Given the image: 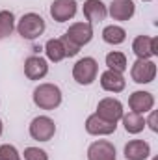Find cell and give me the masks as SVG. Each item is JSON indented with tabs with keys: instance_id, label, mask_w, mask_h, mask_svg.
<instances>
[{
	"instance_id": "obj_1",
	"label": "cell",
	"mask_w": 158,
	"mask_h": 160,
	"mask_svg": "<svg viewBox=\"0 0 158 160\" xmlns=\"http://www.w3.org/2000/svg\"><path fill=\"white\" fill-rule=\"evenodd\" d=\"M62 99H63L62 89L50 82H43L36 86L32 93V101L39 110H56L62 104Z\"/></svg>"
},
{
	"instance_id": "obj_2",
	"label": "cell",
	"mask_w": 158,
	"mask_h": 160,
	"mask_svg": "<svg viewBox=\"0 0 158 160\" xmlns=\"http://www.w3.org/2000/svg\"><path fill=\"white\" fill-rule=\"evenodd\" d=\"M15 30H17V34L22 39L34 41V39H37V38L43 36V32L47 30V22H45V19L41 17L39 13L30 11V13H24L15 22Z\"/></svg>"
},
{
	"instance_id": "obj_3",
	"label": "cell",
	"mask_w": 158,
	"mask_h": 160,
	"mask_svg": "<svg viewBox=\"0 0 158 160\" xmlns=\"http://www.w3.org/2000/svg\"><path fill=\"white\" fill-rule=\"evenodd\" d=\"M99 75V63L91 56H84L73 65V78L80 86H91Z\"/></svg>"
},
{
	"instance_id": "obj_4",
	"label": "cell",
	"mask_w": 158,
	"mask_h": 160,
	"mask_svg": "<svg viewBox=\"0 0 158 160\" xmlns=\"http://www.w3.org/2000/svg\"><path fill=\"white\" fill-rule=\"evenodd\" d=\"M28 132L36 142H50L56 134V123L48 116H37L30 121Z\"/></svg>"
},
{
	"instance_id": "obj_5",
	"label": "cell",
	"mask_w": 158,
	"mask_h": 160,
	"mask_svg": "<svg viewBox=\"0 0 158 160\" xmlns=\"http://www.w3.org/2000/svg\"><path fill=\"white\" fill-rule=\"evenodd\" d=\"M99 118H102L104 121H110V123H117L121 121L125 110H123V102L119 99L114 97H104L99 101L97 104V112H95Z\"/></svg>"
},
{
	"instance_id": "obj_6",
	"label": "cell",
	"mask_w": 158,
	"mask_h": 160,
	"mask_svg": "<svg viewBox=\"0 0 158 160\" xmlns=\"http://www.w3.org/2000/svg\"><path fill=\"white\" fill-rule=\"evenodd\" d=\"M130 78L136 84H151L156 78V63L153 60H138L130 67Z\"/></svg>"
},
{
	"instance_id": "obj_7",
	"label": "cell",
	"mask_w": 158,
	"mask_h": 160,
	"mask_svg": "<svg viewBox=\"0 0 158 160\" xmlns=\"http://www.w3.org/2000/svg\"><path fill=\"white\" fill-rule=\"evenodd\" d=\"M132 52L138 60H151L153 56H158V38L138 36L132 41Z\"/></svg>"
},
{
	"instance_id": "obj_8",
	"label": "cell",
	"mask_w": 158,
	"mask_h": 160,
	"mask_svg": "<svg viewBox=\"0 0 158 160\" xmlns=\"http://www.w3.org/2000/svg\"><path fill=\"white\" fill-rule=\"evenodd\" d=\"M63 36L71 43H75L78 48H82L84 45H87L89 41L93 39V24L84 22V21L82 22H73Z\"/></svg>"
},
{
	"instance_id": "obj_9",
	"label": "cell",
	"mask_w": 158,
	"mask_h": 160,
	"mask_svg": "<svg viewBox=\"0 0 158 160\" xmlns=\"http://www.w3.org/2000/svg\"><path fill=\"white\" fill-rule=\"evenodd\" d=\"M78 11L77 0H54L50 4V17L56 22H67L71 21Z\"/></svg>"
},
{
	"instance_id": "obj_10",
	"label": "cell",
	"mask_w": 158,
	"mask_h": 160,
	"mask_svg": "<svg viewBox=\"0 0 158 160\" xmlns=\"http://www.w3.org/2000/svg\"><path fill=\"white\" fill-rule=\"evenodd\" d=\"M128 106L132 112L136 114H149L153 108H155V95L151 91H143V89H138L134 91L130 97H128Z\"/></svg>"
},
{
	"instance_id": "obj_11",
	"label": "cell",
	"mask_w": 158,
	"mask_h": 160,
	"mask_svg": "<svg viewBox=\"0 0 158 160\" xmlns=\"http://www.w3.org/2000/svg\"><path fill=\"white\" fill-rule=\"evenodd\" d=\"M87 160H117L116 147L108 140H97L87 147Z\"/></svg>"
},
{
	"instance_id": "obj_12",
	"label": "cell",
	"mask_w": 158,
	"mask_h": 160,
	"mask_svg": "<svg viewBox=\"0 0 158 160\" xmlns=\"http://www.w3.org/2000/svg\"><path fill=\"white\" fill-rule=\"evenodd\" d=\"M136 13V4L134 0H112L108 6V15L114 21H130Z\"/></svg>"
},
{
	"instance_id": "obj_13",
	"label": "cell",
	"mask_w": 158,
	"mask_h": 160,
	"mask_svg": "<svg viewBox=\"0 0 158 160\" xmlns=\"http://www.w3.org/2000/svg\"><path fill=\"white\" fill-rule=\"evenodd\" d=\"M24 75L28 80H43L48 75V62L41 56H28L24 60Z\"/></svg>"
},
{
	"instance_id": "obj_14",
	"label": "cell",
	"mask_w": 158,
	"mask_h": 160,
	"mask_svg": "<svg viewBox=\"0 0 158 160\" xmlns=\"http://www.w3.org/2000/svg\"><path fill=\"white\" fill-rule=\"evenodd\" d=\"M116 128H117V123L104 121L97 114H91L86 119V132L91 134V136H110V134L116 132Z\"/></svg>"
},
{
	"instance_id": "obj_15",
	"label": "cell",
	"mask_w": 158,
	"mask_h": 160,
	"mask_svg": "<svg viewBox=\"0 0 158 160\" xmlns=\"http://www.w3.org/2000/svg\"><path fill=\"white\" fill-rule=\"evenodd\" d=\"M82 11H84L86 22H89V24L102 22L108 17V6L102 0H86Z\"/></svg>"
},
{
	"instance_id": "obj_16",
	"label": "cell",
	"mask_w": 158,
	"mask_h": 160,
	"mask_svg": "<svg viewBox=\"0 0 158 160\" xmlns=\"http://www.w3.org/2000/svg\"><path fill=\"white\" fill-rule=\"evenodd\" d=\"M101 88L110 93H121L126 88V80L123 77V73L106 69L104 73H101Z\"/></svg>"
},
{
	"instance_id": "obj_17",
	"label": "cell",
	"mask_w": 158,
	"mask_h": 160,
	"mask_svg": "<svg viewBox=\"0 0 158 160\" xmlns=\"http://www.w3.org/2000/svg\"><path fill=\"white\" fill-rule=\"evenodd\" d=\"M123 153L126 160H147L151 155V145L145 140H130L125 145Z\"/></svg>"
},
{
	"instance_id": "obj_18",
	"label": "cell",
	"mask_w": 158,
	"mask_h": 160,
	"mask_svg": "<svg viewBox=\"0 0 158 160\" xmlns=\"http://www.w3.org/2000/svg\"><path fill=\"white\" fill-rule=\"evenodd\" d=\"M45 54L48 58V62H54V63H60L62 60L67 58V48L63 45V39L58 38V39H48L45 43Z\"/></svg>"
},
{
	"instance_id": "obj_19",
	"label": "cell",
	"mask_w": 158,
	"mask_h": 160,
	"mask_svg": "<svg viewBox=\"0 0 158 160\" xmlns=\"http://www.w3.org/2000/svg\"><path fill=\"white\" fill-rule=\"evenodd\" d=\"M121 121H123V127L128 134H140L145 128V118L141 114H136V112L123 114Z\"/></svg>"
},
{
	"instance_id": "obj_20",
	"label": "cell",
	"mask_w": 158,
	"mask_h": 160,
	"mask_svg": "<svg viewBox=\"0 0 158 160\" xmlns=\"http://www.w3.org/2000/svg\"><path fill=\"white\" fill-rule=\"evenodd\" d=\"M126 39V30L117 24H108L102 30V41L108 45H121Z\"/></svg>"
},
{
	"instance_id": "obj_21",
	"label": "cell",
	"mask_w": 158,
	"mask_h": 160,
	"mask_svg": "<svg viewBox=\"0 0 158 160\" xmlns=\"http://www.w3.org/2000/svg\"><path fill=\"white\" fill-rule=\"evenodd\" d=\"M15 15H13V11H9V9H2L0 11V41L6 39V38H9L11 34H13V30H15Z\"/></svg>"
},
{
	"instance_id": "obj_22",
	"label": "cell",
	"mask_w": 158,
	"mask_h": 160,
	"mask_svg": "<svg viewBox=\"0 0 158 160\" xmlns=\"http://www.w3.org/2000/svg\"><path fill=\"white\" fill-rule=\"evenodd\" d=\"M106 65L108 69L112 71H117V73H125L126 67H128V62H126V56L119 50H112L106 54Z\"/></svg>"
},
{
	"instance_id": "obj_23",
	"label": "cell",
	"mask_w": 158,
	"mask_h": 160,
	"mask_svg": "<svg viewBox=\"0 0 158 160\" xmlns=\"http://www.w3.org/2000/svg\"><path fill=\"white\" fill-rule=\"evenodd\" d=\"M0 160H22V158H21L15 145L4 143V145H0Z\"/></svg>"
},
{
	"instance_id": "obj_24",
	"label": "cell",
	"mask_w": 158,
	"mask_h": 160,
	"mask_svg": "<svg viewBox=\"0 0 158 160\" xmlns=\"http://www.w3.org/2000/svg\"><path fill=\"white\" fill-rule=\"evenodd\" d=\"M22 157H24V160H48L47 151L39 149V147H26Z\"/></svg>"
},
{
	"instance_id": "obj_25",
	"label": "cell",
	"mask_w": 158,
	"mask_h": 160,
	"mask_svg": "<svg viewBox=\"0 0 158 160\" xmlns=\"http://www.w3.org/2000/svg\"><path fill=\"white\" fill-rule=\"evenodd\" d=\"M62 39H63V45H65V48H67V58H73V56H77V54L80 52L78 47H77L75 43H71L65 36H62Z\"/></svg>"
},
{
	"instance_id": "obj_26",
	"label": "cell",
	"mask_w": 158,
	"mask_h": 160,
	"mask_svg": "<svg viewBox=\"0 0 158 160\" xmlns=\"http://www.w3.org/2000/svg\"><path fill=\"white\" fill-rule=\"evenodd\" d=\"M145 125H149V128H151L153 132H158V116H156L155 110L149 112V118L145 119Z\"/></svg>"
},
{
	"instance_id": "obj_27",
	"label": "cell",
	"mask_w": 158,
	"mask_h": 160,
	"mask_svg": "<svg viewBox=\"0 0 158 160\" xmlns=\"http://www.w3.org/2000/svg\"><path fill=\"white\" fill-rule=\"evenodd\" d=\"M2 130H4V125H2V119H0V136H2Z\"/></svg>"
},
{
	"instance_id": "obj_28",
	"label": "cell",
	"mask_w": 158,
	"mask_h": 160,
	"mask_svg": "<svg viewBox=\"0 0 158 160\" xmlns=\"http://www.w3.org/2000/svg\"><path fill=\"white\" fill-rule=\"evenodd\" d=\"M143 2H153V0H143Z\"/></svg>"
},
{
	"instance_id": "obj_29",
	"label": "cell",
	"mask_w": 158,
	"mask_h": 160,
	"mask_svg": "<svg viewBox=\"0 0 158 160\" xmlns=\"http://www.w3.org/2000/svg\"><path fill=\"white\" fill-rule=\"evenodd\" d=\"M153 160H158V158H156V157H155V158H153Z\"/></svg>"
}]
</instances>
